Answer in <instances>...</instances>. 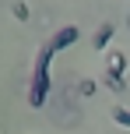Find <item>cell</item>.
<instances>
[{"label": "cell", "instance_id": "cell-1", "mask_svg": "<svg viewBox=\"0 0 130 134\" xmlns=\"http://www.w3.org/2000/svg\"><path fill=\"white\" fill-rule=\"evenodd\" d=\"M56 49L46 46L39 57V64H35V81H32V106H42L46 102V92H49V57H53Z\"/></svg>", "mask_w": 130, "mask_h": 134}, {"label": "cell", "instance_id": "cell-2", "mask_svg": "<svg viewBox=\"0 0 130 134\" xmlns=\"http://www.w3.org/2000/svg\"><path fill=\"white\" fill-rule=\"evenodd\" d=\"M74 39H77V28H63V32L56 35L53 42H49V46H53V49H63V46H70Z\"/></svg>", "mask_w": 130, "mask_h": 134}, {"label": "cell", "instance_id": "cell-3", "mask_svg": "<svg viewBox=\"0 0 130 134\" xmlns=\"http://www.w3.org/2000/svg\"><path fill=\"white\" fill-rule=\"evenodd\" d=\"M109 39H113V25L106 21V25L98 28V35H95V49H106V42H109Z\"/></svg>", "mask_w": 130, "mask_h": 134}, {"label": "cell", "instance_id": "cell-4", "mask_svg": "<svg viewBox=\"0 0 130 134\" xmlns=\"http://www.w3.org/2000/svg\"><path fill=\"white\" fill-rule=\"evenodd\" d=\"M113 120H116L120 127H130V109H123V106H116V109H113Z\"/></svg>", "mask_w": 130, "mask_h": 134}, {"label": "cell", "instance_id": "cell-5", "mask_svg": "<svg viewBox=\"0 0 130 134\" xmlns=\"http://www.w3.org/2000/svg\"><path fill=\"white\" fill-rule=\"evenodd\" d=\"M123 67H127V60H123L120 53H113V57H109V74H123Z\"/></svg>", "mask_w": 130, "mask_h": 134}]
</instances>
